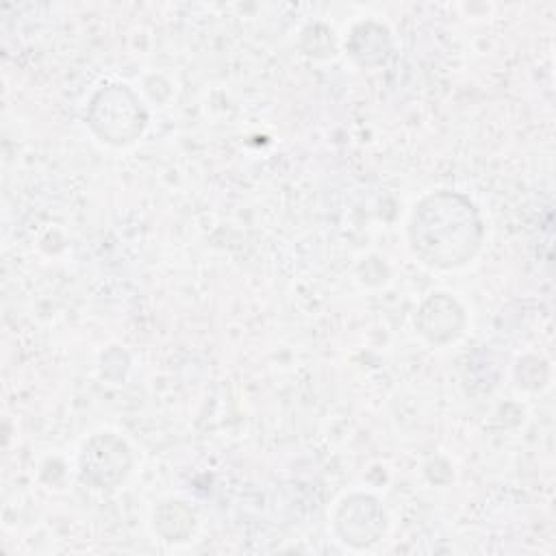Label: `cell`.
I'll use <instances>...</instances> for the list:
<instances>
[{
  "label": "cell",
  "mask_w": 556,
  "mask_h": 556,
  "mask_svg": "<svg viewBox=\"0 0 556 556\" xmlns=\"http://www.w3.org/2000/svg\"><path fill=\"white\" fill-rule=\"evenodd\" d=\"M80 478L93 489H113L130 471V450L113 432L93 434L80 452Z\"/></svg>",
  "instance_id": "obj_3"
},
{
  "label": "cell",
  "mask_w": 556,
  "mask_h": 556,
  "mask_svg": "<svg viewBox=\"0 0 556 556\" xmlns=\"http://www.w3.org/2000/svg\"><path fill=\"white\" fill-rule=\"evenodd\" d=\"M417 326L428 341L445 343L460 334L463 308L445 293H434L430 300L424 302L417 315Z\"/></svg>",
  "instance_id": "obj_5"
},
{
  "label": "cell",
  "mask_w": 556,
  "mask_h": 556,
  "mask_svg": "<svg viewBox=\"0 0 556 556\" xmlns=\"http://www.w3.org/2000/svg\"><path fill=\"white\" fill-rule=\"evenodd\" d=\"M193 528H195V515L180 500L163 502L154 510V530L165 541H187V536L193 532Z\"/></svg>",
  "instance_id": "obj_6"
},
{
  "label": "cell",
  "mask_w": 556,
  "mask_h": 556,
  "mask_svg": "<svg viewBox=\"0 0 556 556\" xmlns=\"http://www.w3.org/2000/svg\"><path fill=\"white\" fill-rule=\"evenodd\" d=\"M408 237L413 252L426 265L458 267L480 248L482 222L465 195L439 191L415 206Z\"/></svg>",
  "instance_id": "obj_1"
},
{
  "label": "cell",
  "mask_w": 556,
  "mask_h": 556,
  "mask_svg": "<svg viewBox=\"0 0 556 556\" xmlns=\"http://www.w3.org/2000/svg\"><path fill=\"white\" fill-rule=\"evenodd\" d=\"M334 526L343 543L369 547L384 532V510L374 497L354 495L341 504Z\"/></svg>",
  "instance_id": "obj_4"
},
{
  "label": "cell",
  "mask_w": 556,
  "mask_h": 556,
  "mask_svg": "<svg viewBox=\"0 0 556 556\" xmlns=\"http://www.w3.org/2000/svg\"><path fill=\"white\" fill-rule=\"evenodd\" d=\"M87 119L102 141L124 146L141 135L146 111L126 85H111L91 98Z\"/></svg>",
  "instance_id": "obj_2"
}]
</instances>
